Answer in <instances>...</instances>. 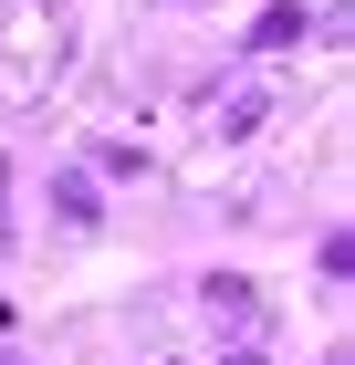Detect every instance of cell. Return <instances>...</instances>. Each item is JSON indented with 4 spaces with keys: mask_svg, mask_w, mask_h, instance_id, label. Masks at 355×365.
<instances>
[]
</instances>
